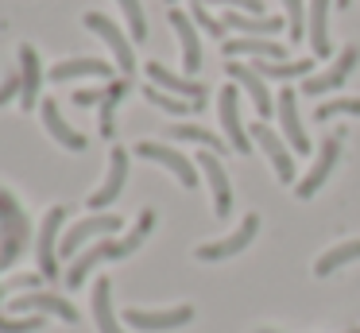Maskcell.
Returning a JSON list of instances; mask_svg holds the SVG:
<instances>
[{"label":"cell","mask_w":360,"mask_h":333,"mask_svg":"<svg viewBox=\"0 0 360 333\" xmlns=\"http://www.w3.org/2000/svg\"><path fill=\"white\" fill-rule=\"evenodd\" d=\"M337 8H349V0H337Z\"/></svg>","instance_id":"41"},{"label":"cell","mask_w":360,"mask_h":333,"mask_svg":"<svg viewBox=\"0 0 360 333\" xmlns=\"http://www.w3.org/2000/svg\"><path fill=\"white\" fill-rule=\"evenodd\" d=\"M225 27L229 31H244L252 39H267L275 31H283L279 15H248V12H225Z\"/></svg>","instance_id":"25"},{"label":"cell","mask_w":360,"mask_h":333,"mask_svg":"<svg viewBox=\"0 0 360 333\" xmlns=\"http://www.w3.org/2000/svg\"><path fill=\"white\" fill-rule=\"evenodd\" d=\"M360 116V97H333V101H326V105H318L314 108V116L318 120H333V116Z\"/></svg>","instance_id":"33"},{"label":"cell","mask_w":360,"mask_h":333,"mask_svg":"<svg viewBox=\"0 0 360 333\" xmlns=\"http://www.w3.org/2000/svg\"><path fill=\"white\" fill-rule=\"evenodd\" d=\"M51 82H70V77H101V82H112V66L105 58H66L51 66Z\"/></svg>","instance_id":"21"},{"label":"cell","mask_w":360,"mask_h":333,"mask_svg":"<svg viewBox=\"0 0 360 333\" xmlns=\"http://www.w3.org/2000/svg\"><path fill=\"white\" fill-rule=\"evenodd\" d=\"M148 77H151V85H159L163 93H174V97H182V101L205 105V85L194 82V77H179L174 70H167L163 62H148Z\"/></svg>","instance_id":"17"},{"label":"cell","mask_w":360,"mask_h":333,"mask_svg":"<svg viewBox=\"0 0 360 333\" xmlns=\"http://www.w3.org/2000/svg\"><path fill=\"white\" fill-rule=\"evenodd\" d=\"M27 237H32V221H27L24 206L8 190H0V271H8L24 256Z\"/></svg>","instance_id":"2"},{"label":"cell","mask_w":360,"mask_h":333,"mask_svg":"<svg viewBox=\"0 0 360 333\" xmlns=\"http://www.w3.org/2000/svg\"><path fill=\"white\" fill-rule=\"evenodd\" d=\"M94 322L101 333H124L117 322V310H112V283L105 275L94 283Z\"/></svg>","instance_id":"26"},{"label":"cell","mask_w":360,"mask_h":333,"mask_svg":"<svg viewBox=\"0 0 360 333\" xmlns=\"http://www.w3.org/2000/svg\"><path fill=\"white\" fill-rule=\"evenodd\" d=\"M167 136L171 139H190V144H202L205 151H225V136H213L210 128H198V124H171L167 128Z\"/></svg>","instance_id":"30"},{"label":"cell","mask_w":360,"mask_h":333,"mask_svg":"<svg viewBox=\"0 0 360 333\" xmlns=\"http://www.w3.org/2000/svg\"><path fill=\"white\" fill-rule=\"evenodd\" d=\"M225 74L233 77V85H240V89L248 93L252 101H256V113H259V116H271V113H275V97H271V89H267V82L248 66V62L229 58V62H225Z\"/></svg>","instance_id":"11"},{"label":"cell","mask_w":360,"mask_h":333,"mask_svg":"<svg viewBox=\"0 0 360 333\" xmlns=\"http://www.w3.org/2000/svg\"><path fill=\"white\" fill-rule=\"evenodd\" d=\"M283 8H287V31H290V43H302L306 39V8L302 0H283Z\"/></svg>","instance_id":"35"},{"label":"cell","mask_w":360,"mask_h":333,"mask_svg":"<svg viewBox=\"0 0 360 333\" xmlns=\"http://www.w3.org/2000/svg\"><path fill=\"white\" fill-rule=\"evenodd\" d=\"M128 85H132V77H112V82L105 85V101H101V136L105 139L117 136V105L124 101Z\"/></svg>","instance_id":"27"},{"label":"cell","mask_w":360,"mask_h":333,"mask_svg":"<svg viewBox=\"0 0 360 333\" xmlns=\"http://www.w3.org/2000/svg\"><path fill=\"white\" fill-rule=\"evenodd\" d=\"M117 4H120V12H124L128 27H132V39H136V43H143V39H148V20H143V4H140V0H117Z\"/></svg>","instance_id":"34"},{"label":"cell","mask_w":360,"mask_h":333,"mask_svg":"<svg viewBox=\"0 0 360 333\" xmlns=\"http://www.w3.org/2000/svg\"><path fill=\"white\" fill-rule=\"evenodd\" d=\"M39 113H43V128H47L51 136L66 147V151H86V136H82L78 128H70V124H66V116H63V108H58L55 97L39 101Z\"/></svg>","instance_id":"20"},{"label":"cell","mask_w":360,"mask_h":333,"mask_svg":"<svg viewBox=\"0 0 360 333\" xmlns=\"http://www.w3.org/2000/svg\"><path fill=\"white\" fill-rule=\"evenodd\" d=\"M352 260H360V237H356V240H341V244H333V248H329V252L321 256L318 263H314V275L326 279V275L341 271L345 263H352Z\"/></svg>","instance_id":"28"},{"label":"cell","mask_w":360,"mask_h":333,"mask_svg":"<svg viewBox=\"0 0 360 333\" xmlns=\"http://www.w3.org/2000/svg\"><path fill=\"white\" fill-rule=\"evenodd\" d=\"M356 62H360V46L356 43H349L341 54H337V62L329 70H321V74H310V77H302V93H310V97H318V93H333V89H341L345 85V77L356 70Z\"/></svg>","instance_id":"8"},{"label":"cell","mask_w":360,"mask_h":333,"mask_svg":"<svg viewBox=\"0 0 360 333\" xmlns=\"http://www.w3.org/2000/svg\"><path fill=\"white\" fill-rule=\"evenodd\" d=\"M66 221V206H51L47 217H43L39 225V248H35V256H39V271L43 279H58V252H55V237L58 229H63Z\"/></svg>","instance_id":"14"},{"label":"cell","mask_w":360,"mask_h":333,"mask_svg":"<svg viewBox=\"0 0 360 333\" xmlns=\"http://www.w3.org/2000/svg\"><path fill=\"white\" fill-rule=\"evenodd\" d=\"M217 116H221V124H225L229 147L240 151V155H248L252 151V136H248V128H244V120H240V89H236V85H225V89H221Z\"/></svg>","instance_id":"7"},{"label":"cell","mask_w":360,"mask_h":333,"mask_svg":"<svg viewBox=\"0 0 360 333\" xmlns=\"http://www.w3.org/2000/svg\"><path fill=\"white\" fill-rule=\"evenodd\" d=\"M124 182H128V151L124 147H112L109 151V175H105V182L97 186L94 194H89V209H94V213H105V209L120 198Z\"/></svg>","instance_id":"9"},{"label":"cell","mask_w":360,"mask_h":333,"mask_svg":"<svg viewBox=\"0 0 360 333\" xmlns=\"http://www.w3.org/2000/svg\"><path fill=\"white\" fill-rule=\"evenodd\" d=\"M4 294H8V287H4V283H0V299H4Z\"/></svg>","instance_id":"40"},{"label":"cell","mask_w":360,"mask_h":333,"mask_svg":"<svg viewBox=\"0 0 360 333\" xmlns=\"http://www.w3.org/2000/svg\"><path fill=\"white\" fill-rule=\"evenodd\" d=\"M120 229V217L117 213H94V217H82L74 229H66L63 244H58V256L63 260H78L82 256V244H89V240L97 237H109V232Z\"/></svg>","instance_id":"3"},{"label":"cell","mask_w":360,"mask_h":333,"mask_svg":"<svg viewBox=\"0 0 360 333\" xmlns=\"http://www.w3.org/2000/svg\"><path fill=\"white\" fill-rule=\"evenodd\" d=\"M259 77H279V82H290V77H310L314 62L310 58H295V62H267V58H256L252 62Z\"/></svg>","instance_id":"29"},{"label":"cell","mask_w":360,"mask_h":333,"mask_svg":"<svg viewBox=\"0 0 360 333\" xmlns=\"http://www.w3.org/2000/svg\"><path fill=\"white\" fill-rule=\"evenodd\" d=\"M86 23L94 35H101L105 39V46L112 51V58H117V70H120V77H132L136 74V54H132V43H128V35L117 27V23L109 20V15H101V12H86Z\"/></svg>","instance_id":"4"},{"label":"cell","mask_w":360,"mask_h":333,"mask_svg":"<svg viewBox=\"0 0 360 333\" xmlns=\"http://www.w3.org/2000/svg\"><path fill=\"white\" fill-rule=\"evenodd\" d=\"M275 113H279L283 136L290 139V147H295L298 155H306L310 151V136H306V128H302V116H298V93L290 89V85L275 97Z\"/></svg>","instance_id":"15"},{"label":"cell","mask_w":360,"mask_h":333,"mask_svg":"<svg viewBox=\"0 0 360 333\" xmlns=\"http://www.w3.org/2000/svg\"><path fill=\"white\" fill-rule=\"evenodd\" d=\"M194 322V306H171V310H140V306H128L124 310V325L143 333H159V329H182V325Z\"/></svg>","instance_id":"5"},{"label":"cell","mask_w":360,"mask_h":333,"mask_svg":"<svg viewBox=\"0 0 360 333\" xmlns=\"http://www.w3.org/2000/svg\"><path fill=\"white\" fill-rule=\"evenodd\" d=\"M155 229V209H143L140 213V221H136V229L128 232V237H120V240H112V237H101L97 240L94 248H86V252L78 256V260L70 263V271H66V279L63 283L70 287V291H78L82 283H86V275L94 268H101L105 260H124V256H132L136 248L143 244V240H148V232Z\"/></svg>","instance_id":"1"},{"label":"cell","mask_w":360,"mask_h":333,"mask_svg":"<svg viewBox=\"0 0 360 333\" xmlns=\"http://www.w3.org/2000/svg\"><path fill=\"white\" fill-rule=\"evenodd\" d=\"M198 167H202L205 182H210V190H213V209H217V217H229V209H233V186H229L225 163L217 159V151H202L198 155Z\"/></svg>","instance_id":"16"},{"label":"cell","mask_w":360,"mask_h":333,"mask_svg":"<svg viewBox=\"0 0 360 333\" xmlns=\"http://www.w3.org/2000/svg\"><path fill=\"white\" fill-rule=\"evenodd\" d=\"M101 101H105V89H78V93H74V105H78V108L101 105Z\"/></svg>","instance_id":"39"},{"label":"cell","mask_w":360,"mask_h":333,"mask_svg":"<svg viewBox=\"0 0 360 333\" xmlns=\"http://www.w3.org/2000/svg\"><path fill=\"white\" fill-rule=\"evenodd\" d=\"M167 4H174V0H167Z\"/></svg>","instance_id":"42"},{"label":"cell","mask_w":360,"mask_h":333,"mask_svg":"<svg viewBox=\"0 0 360 333\" xmlns=\"http://www.w3.org/2000/svg\"><path fill=\"white\" fill-rule=\"evenodd\" d=\"M43 329V318L32 314V318H4L0 314V333H39Z\"/></svg>","instance_id":"36"},{"label":"cell","mask_w":360,"mask_h":333,"mask_svg":"<svg viewBox=\"0 0 360 333\" xmlns=\"http://www.w3.org/2000/svg\"><path fill=\"white\" fill-rule=\"evenodd\" d=\"M252 136H256V144L264 147V155L271 159L275 178H279L283 186H290V182H295L298 167H295V159L287 155V144H283V136H279V132H271L264 120H259V124H252Z\"/></svg>","instance_id":"12"},{"label":"cell","mask_w":360,"mask_h":333,"mask_svg":"<svg viewBox=\"0 0 360 333\" xmlns=\"http://www.w3.org/2000/svg\"><path fill=\"white\" fill-rule=\"evenodd\" d=\"M341 136H345V132H333V136H329L326 144H321L318 163H314V167H310V175H306L302 182L295 186V194H298V198H314V194H318L321 186H326V178L333 175L337 159H341Z\"/></svg>","instance_id":"13"},{"label":"cell","mask_w":360,"mask_h":333,"mask_svg":"<svg viewBox=\"0 0 360 333\" xmlns=\"http://www.w3.org/2000/svg\"><path fill=\"white\" fill-rule=\"evenodd\" d=\"M306 39H310V46H314L318 58H329V54H333V43H329V0H310Z\"/></svg>","instance_id":"24"},{"label":"cell","mask_w":360,"mask_h":333,"mask_svg":"<svg viewBox=\"0 0 360 333\" xmlns=\"http://www.w3.org/2000/svg\"><path fill=\"white\" fill-rule=\"evenodd\" d=\"M20 77H24V93H20V105L35 108L39 105V85H43V66L39 54H35L32 43H20Z\"/></svg>","instance_id":"23"},{"label":"cell","mask_w":360,"mask_h":333,"mask_svg":"<svg viewBox=\"0 0 360 333\" xmlns=\"http://www.w3.org/2000/svg\"><path fill=\"white\" fill-rule=\"evenodd\" d=\"M221 51H225L229 58H240V54H248L252 62H256V58L279 62L283 54H287V46H283V43H271V39H252V35H240V39H225V43H221Z\"/></svg>","instance_id":"22"},{"label":"cell","mask_w":360,"mask_h":333,"mask_svg":"<svg viewBox=\"0 0 360 333\" xmlns=\"http://www.w3.org/2000/svg\"><path fill=\"white\" fill-rule=\"evenodd\" d=\"M256 232H259V213H248V217L240 221V229H236V232H229L225 240H210V244L194 248V256H198V260H205V263L229 260V256L244 252V248L252 244V237H256Z\"/></svg>","instance_id":"10"},{"label":"cell","mask_w":360,"mask_h":333,"mask_svg":"<svg viewBox=\"0 0 360 333\" xmlns=\"http://www.w3.org/2000/svg\"><path fill=\"white\" fill-rule=\"evenodd\" d=\"M190 20L198 23V27L205 31V35H213V39H225V20H213L210 15V8H205V0H190Z\"/></svg>","instance_id":"32"},{"label":"cell","mask_w":360,"mask_h":333,"mask_svg":"<svg viewBox=\"0 0 360 333\" xmlns=\"http://www.w3.org/2000/svg\"><path fill=\"white\" fill-rule=\"evenodd\" d=\"M205 4H225V8H233V12L264 15V0H205Z\"/></svg>","instance_id":"38"},{"label":"cell","mask_w":360,"mask_h":333,"mask_svg":"<svg viewBox=\"0 0 360 333\" xmlns=\"http://www.w3.org/2000/svg\"><path fill=\"white\" fill-rule=\"evenodd\" d=\"M167 20H171L174 35H179V43H182V66H186V74H198V70H202V39H198V31H194V20H190L186 12H179V8H171Z\"/></svg>","instance_id":"18"},{"label":"cell","mask_w":360,"mask_h":333,"mask_svg":"<svg viewBox=\"0 0 360 333\" xmlns=\"http://www.w3.org/2000/svg\"><path fill=\"white\" fill-rule=\"evenodd\" d=\"M143 97L151 101L155 108H163V113H171V116H190V113H198V101H182V97H174V93H163L159 85H143Z\"/></svg>","instance_id":"31"},{"label":"cell","mask_w":360,"mask_h":333,"mask_svg":"<svg viewBox=\"0 0 360 333\" xmlns=\"http://www.w3.org/2000/svg\"><path fill=\"white\" fill-rule=\"evenodd\" d=\"M24 93V77L20 74H4V82H0V105H8L12 97H20Z\"/></svg>","instance_id":"37"},{"label":"cell","mask_w":360,"mask_h":333,"mask_svg":"<svg viewBox=\"0 0 360 333\" xmlns=\"http://www.w3.org/2000/svg\"><path fill=\"white\" fill-rule=\"evenodd\" d=\"M8 310H16V314H24V310H39V314H55L63 318V322H78V310L70 306L66 299H58V294L51 291H32V294H20V299L8 302Z\"/></svg>","instance_id":"19"},{"label":"cell","mask_w":360,"mask_h":333,"mask_svg":"<svg viewBox=\"0 0 360 333\" xmlns=\"http://www.w3.org/2000/svg\"><path fill=\"white\" fill-rule=\"evenodd\" d=\"M136 155H140V159H148V163L167 167L182 186H186V190H194V186H198V167H194V163H190L182 151H174V147L155 144V139H140V144H136Z\"/></svg>","instance_id":"6"}]
</instances>
